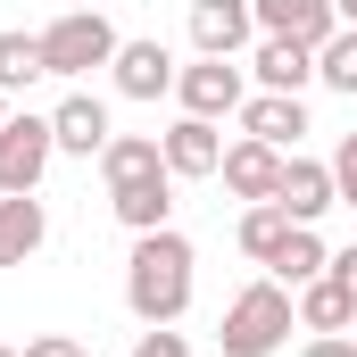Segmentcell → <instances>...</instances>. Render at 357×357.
Wrapping results in <instances>:
<instances>
[{
  "label": "cell",
  "mask_w": 357,
  "mask_h": 357,
  "mask_svg": "<svg viewBox=\"0 0 357 357\" xmlns=\"http://www.w3.org/2000/svg\"><path fill=\"white\" fill-rule=\"evenodd\" d=\"M67 8H100V0H67Z\"/></svg>",
  "instance_id": "f1b7e54d"
},
{
  "label": "cell",
  "mask_w": 357,
  "mask_h": 357,
  "mask_svg": "<svg viewBox=\"0 0 357 357\" xmlns=\"http://www.w3.org/2000/svg\"><path fill=\"white\" fill-rule=\"evenodd\" d=\"M241 125H250V142L291 150L307 133V108H299V91H258V100H241Z\"/></svg>",
  "instance_id": "5bb4252c"
},
{
  "label": "cell",
  "mask_w": 357,
  "mask_h": 357,
  "mask_svg": "<svg viewBox=\"0 0 357 357\" xmlns=\"http://www.w3.org/2000/svg\"><path fill=\"white\" fill-rule=\"evenodd\" d=\"M258 8V25L282 33V42H307V50H324L333 33H341V17H333V0H250Z\"/></svg>",
  "instance_id": "9c48e42d"
},
{
  "label": "cell",
  "mask_w": 357,
  "mask_h": 357,
  "mask_svg": "<svg viewBox=\"0 0 357 357\" xmlns=\"http://www.w3.org/2000/svg\"><path fill=\"white\" fill-rule=\"evenodd\" d=\"M291 241V216L274 208V199H250V216H241V250L258 258V266H274V250Z\"/></svg>",
  "instance_id": "ffe728a7"
},
{
  "label": "cell",
  "mask_w": 357,
  "mask_h": 357,
  "mask_svg": "<svg viewBox=\"0 0 357 357\" xmlns=\"http://www.w3.org/2000/svg\"><path fill=\"white\" fill-rule=\"evenodd\" d=\"M133 357H191V349H183V333H167V324H150V333L133 341Z\"/></svg>",
  "instance_id": "cb8c5ba5"
},
{
  "label": "cell",
  "mask_w": 357,
  "mask_h": 357,
  "mask_svg": "<svg viewBox=\"0 0 357 357\" xmlns=\"http://www.w3.org/2000/svg\"><path fill=\"white\" fill-rule=\"evenodd\" d=\"M100 175H108V191H116V183H142V175H167L158 133H116V142L100 150Z\"/></svg>",
  "instance_id": "e0dca14e"
},
{
  "label": "cell",
  "mask_w": 357,
  "mask_h": 357,
  "mask_svg": "<svg viewBox=\"0 0 357 357\" xmlns=\"http://www.w3.org/2000/svg\"><path fill=\"white\" fill-rule=\"evenodd\" d=\"M108 208H116V225H125V233H158V225L175 216V175L116 183V191H108Z\"/></svg>",
  "instance_id": "4fadbf2b"
},
{
  "label": "cell",
  "mask_w": 357,
  "mask_h": 357,
  "mask_svg": "<svg viewBox=\"0 0 357 357\" xmlns=\"http://www.w3.org/2000/svg\"><path fill=\"white\" fill-rule=\"evenodd\" d=\"M33 75H50L42 67V33H0V91H25Z\"/></svg>",
  "instance_id": "44dd1931"
},
{
  "label": "cell",
  "mask_w": 357,
  "mask_h": 357,
  "mask_svg": "<svg viewBox=\"0 0 357 357\" xmlns=\"http://www.w3.org/2000/svg\"><path fill=\"white\" fill-rule=\"evenodd\" d=\"M291 316H299V307H291V291L266 274V282H250V291L225 307L216 341H225V357H274L282 341H291Z\"/></svg>",
  "instance_id": "7a4b0ae2"
},
{
  "label": "cell",
  "mask_w": 357,
  "mask_h": 357,
  "mask_svg": "<svg viewBox=\"0 0 357 357\" xmlns=\"http://www.w3.org/2000/svg\"><path fill=\"white\" fill-rule=\"evenodd\" d=\"M324 167H333V191H341V208H357V133H341V150H333Z\"/></svg>",
  "instance_id": "603a6c76"
},
{
  "label": "cell",
  "mask_w": 357,
  "mask_h": 357,
  "mask_svg": "<svg viewBox=\"0 0 357 357\" xmlns=\"http://www.w3.org/2000/svg\"><path fill=\"white\" fill-rule=\"evenodd\" d=\"M250 33H258V8H250V0H191V42H199V59H233Z\"/></svg>",
  "instance_id": "52a82bcc"
},
{
  "label": "cell",
  "mask_w": 357,
  "mask_h": 357,
  "mask_svg": "<svg viewBox=\"0 0 357 357\" xmlns=\"http://www.w3.org/2000/svg\"><path fill=\"white\" fill-rule=\"evenodd\" d=\"M299 324H307V333H349V324H357V291L341 282V274L299 282Z\"/></svg>",
  "instance_id": "2e32d148"
},
{
  "label": "cell",
  "mask_w": 357,
  "mask_h": 357,
  "mask_svg": "<svg viewBox=\"0 0 357 357\" xmlns=\"http://www.w3.org/2000/svg\"><path fill=\"white\" fill-rule=\"evenodd\" d=\"M0 100H8V91H0ZM0 125H8V108H0Z\"/></svg>",
  "instance_id": "4dcf8cb0"
},
{
  "label": "cell",
  "mask_w": 357,
  "mask_h": 357,
  "mask_svg": "<svg viewBox=\"0 0 357 357\" xmlns=\"http://www.w3.org/2000/svg\"><path fill=\"white\" fill-rule=\"evenodd\" d=\"M316 84H333V91H349V100H357V25H341V33L316 50Z\"/></svg>",
  "instance_id": "7402d4cb"
},
{
  "label": "cell",
  "mask_w": 357,
  "mask_h": 357,
  "mask_svg": "<svg viewBox=\"0 0 357 357\" xmlns=\"http://www.w3.org/2000/svg\"><path fill=\"white\" fill-rule=\"evenodd\" d=\"M50 158H59L50 116H8L0 125V191H33V183L50 175Z\"/></svg>",
  "instance_id": "277c9868"
},
{
  "label": "cell",
  "mask_w": 357,
  "mask_h": 357,
  "mask_svg": "<svg viewBox=\"0 0 357 357\" xmlns=\"http://www.w3.org/2000/svg\"><path fill=\"white\" fill-rule=\"evenodd\" d=\"M42 241H50L42 199H33V191H0V266H25Z\"/></svg>",
  "instance_id": "7c38bea8"
},
{
  "label": "cell",
  "mask_w": 357,
  "mask_h": 357,
  "mask_svg": "<svg viewBox=\"0 0 357 357\" xmlns=\"http://www.w3.org/2000/svg\"><path fill=\"white\" fill-rule=\"evenodd\" d=\"M25 357H84L75 333H42V341H25Z\"/></svg>",
  "instance_id": "d4e9b609"
},
{
  "label": "cell",
  "mask_w": 357,
  "mask_h": 357,
  "mask_svg": "<svg viewBox=\"0 0 357 357\" xmlns=\"http://www.w3.org/2000/svg\"><path fill=\"white\" fill-rule=\"evenodd\" d=\"M324 266H333V250L316 241V225H291V241L274 250V282H291V291H299V282H316Z\"/></svg>",
  "instance_id": "d6986e66"
},
{
  "label": "cell",
  "mask_w": 357,
  "mask_h": 357,
  "mask_svg": "<svg viewBox=\"0 0 357 357\" xmlns=\"http://www.w3.org/2000/svg\"><path fill=\"white\" fill-rule=\"evenodd\" d=\"M116 91L125 100H158V91H175V59H167V42H116Z\"/></svg>",
  "instance_id": "8fae6325"
},
{
  "label": "cell",
  "mask_w": 357,
  "mask_h": 357,
  "mask_svg": "<svg viewBox=\"0 0 357 357\" xmlns=\"http://www.w3.org/2000/svg\"><path fill=\"white\" fill-rule=\"evenodd\" d=\"M324 274H341V282L357 291V241H349V250H333V266H324Z\"/></svg>",
  "instance_id": "4316f807"
},
{
  "label": "cell",
  "mask_w": 357,
  "mask_h": 357,
  "mask_svg": "<svg viewBox=\"0 0 357 357\" xmlns=\"http://www.w3.org/2000/svg\"><path fill=\"white\" fill-rule=\"evenodd\" d=\"M108 59H116V25L100 8H67L59 25H42V67L50 75H91Z\"/></svg>",
  "instance_id": "3957f363"
},
{
  "label": "cell",
  "mask_w": 357,
  "mask_h": 357,
  "mask_svg": "<svg viewBox=\"0 0 357 357\" xmlns=\"http://www.w3.org/2000/svg\"><path fill=\"white\" fill-rule=\"evenodd\" d=\"M274 208H282L291 225H316L324 208H341V191H333V167H324V158H282V183H274Z\"/></svg>",
  "instance_id": "5b68a950"
},
{
  "label": "cell",
  "mask_w": 357,
  "mask_h": 357,
  "mask_svg": "<svg viewBox=\"0 0 357 357\" xmlns=\"http://www.w3.org/2000/svg\"><path fill=\"white\" fill-rule=\"evenodd\" d=\"M158 150H167V175H191V183L225 167V133H216V116H183V125H167Z\"/></svg>",
  "instance_id": "ba28073f"
},
{
  "label": "cell",
  "mask_w": 357,
  "mask_h": 357,
  "mask_svg": "<svg viewBox=\"0 0 357 357\" xmlns=\"http://www.w3.org/2000/svg\"><path fill=\"white\" fill-rule=\"evenodd\" d=\"M50 133H59V150H67V158H100V150L116 142V133H108V108H100L91 91H67V100L50 108Z\"/></svg>",
  "instance_id": "30bf717a"
},
{
  "label": "cell",
  "mask_w": 357,
  "mask_h": 357,
  "mask_svg": "<svg viewBox=\"0 0 357 357\" xmlns=\"http://www.w3.org/2000/svg\"><path fill=\"white\" fill-rule=\"evenodd\" d=\"M216 175H225V191H241V199H274V183H282V150H266V142H233Z\"/></svg>",
  "instance_id": "9a60e30c"
},
{
  "label": "cell",
  "mask_w": 357,
  "mask_h": 357,
  "mask_svg": "<svg viewBox=\"0 0 357 357\" xmlns=\"http://www.w3.org/2000/svg\"><path fill=\"white\" fill-rule=\"evenodd\" d=\"M299 357H357V341H349V333H316Z\"/></svg>",
  "instance_id": "484cf974"
},
{
  "label": "cell",
  "mask_w": 357,
  "mask_h": 357,
  "mask_svg": "<svg viewBox=\"0 0 357 357\" xmlns=\"http://www.w3.org/2000/svg\"><path fill=\"white\" fill-rule=\"evenodd\" d=\"M0 357H25V349H8V341H0Z\"/></svg>",
  "instance_id": "f546056e"
},
{
  "label": "cell",
  "mask_w": 357,
  "mask_h": 357,
  "mask_svg": "<svg viewBox=\"0 0 357 357\" xmlns=\"http://www.w3.org/2000/svg\"><path fill=\"white\" fill-rule=\"evenodd\" d=\"M258 84H266V91H299V84H316V50H307V42H282V33H266V42H258Z\"/></svg>",
  "instance_id": "ac0fdd59"
},
{
  "label": "cell",
  "mask_w": 357,
  "mask_h": 357,
  "mask_svg": "<svg viewBox=\"0 0 357 357\" xmlns=\"http://www.w3.org/2000/svg\"><path fill=\"white\" fill-rule=\"evenodd\" d=\"M333 17H341V25H357V0H333Z\"/></svg>",
  "instance_id": "83f0119b"
},
{
  "label": "cell",
  "mask_w": 357,
  "mask_h": 357,
  "mask_svg": "<svg viewBox=\"0 0 357 357\" xmlns=\"http://www.w3.org/2000/svg\"><path fill=\"white\" fill-rule=\"evenodd\" d=\"M175 100H183V116H233L241 108V67L233 59H199V67L175 75Z\"/></svg>",
  "instance_id": "8992f818"
},
{
  "label": "cell",
  "mask_w": 357,
  "mask_h": 357,
  "mask_svg": "<svg viewBox=\"0 0 357 357\" xmlns=\"http://www.w3.org/2000/svg\"><path fill=\"white\" fill-rule=\"evenodd\" d=\"M125 307H133L142 324H175L183 307H191V241H183L175 225L133 233V258H125Z\"/></svg>",
  "instance_id": "6da1fadb"
}]
</instances>
